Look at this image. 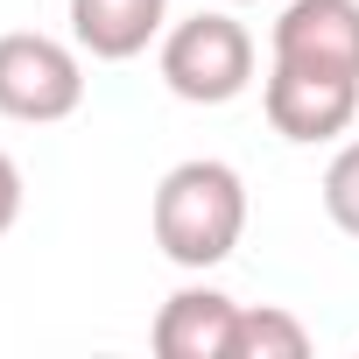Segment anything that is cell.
Masks as SVG:
<instances>
[{
    "mask_svg": "<svg viewBox=\"0 0 359 359\" xmlns=\"http://www.w3.org/2000/svg\"><path fill=\"white\" fill-rule=\"evenodd\" d=\"M233 317H240L233 296H219V289H184V296H169L162 317H155V352H162V359H226Z\"/></svg>",
    "mask_w": 359,
    "mask_h": 359,
    "instance_id": "obj_6",
    "label": "cell"
},
{
    "mask_svg": "<svg viewBox=\"0 0 359 359\" xmlns=\"http://www.w3.org/2000/svg\"><path fill=\"white\" fill-rule=\"evenodd\" d=\"M247 191L226 162H176L155 191V247L176 268H212L240 247Z\"/></svg>",
    "mask_w": 359,
    "mask_h": 359,
    "instance_id": "obj_1",
    "label": "cell"
},
{
    "mask_svg": "<svg viewBox=\"0 0 359 359\" xmlns=\"http://www.w3.org/2000/svg\"><path fill=\"white\" fill-rule=\"evenodd\" d=\"M324 212L359 240V141H352V148H338V162L324 169Z\"/></svg>",
    "mask_w": 359,
    "mask_h": 359,
    "instance_id": "obj_9",
    "label": "cell"
},
{
    "mask_svg": "<svg viewBox=\"0 0 359 359\" xmlns=\"http://www.w3.org/2000/svg\"><path fill=\"white\" fill-rule=\"evenodd\" d=\"M15 212H22V169H15L8 155H0V233L15 226Z\"/></svg>",
    "mask_w": 359,
    "mask_h": 359,
    "instance_id": "obj_10",
    "label": "cell"
},
{
    "mask_svg": "<svg viewBox=\"0 0 359 359\" xmlns=\"http://www.w3.org/2000/svg\"><path fill=\"white\" fill-rule=\"evenodd\" d=\"M162 78H169L176 99H191V106H226L254 78V36L233 15H191V22H176L169 43H162Z\"/></svg>",
    "mask_w": 359,
    "mask_h": 359,
    "instance_id": "obj_2",
    "label": "cell"
},
{
    "mask_svg": "<svg viewBox=\"0 0 359 359\" xmlns=\"http://www.w3.org/2000/svg\"><path fill=\"white\" fill-rule=\"evenodd\" d=\"M162 8L169 0H71V29L92 57L120 64V57L148 50V36L162 29Z\"/></svg>",
    "mask_w": 359,
    "mask_h": 359,
    "instance_id": "obj_7",
    "label": "cell"
},
{
    "mask_svg": "<svg viewBox=\"0 0 359 359\" xmlns=\"http://www.w3.org/2000/svg\"><path fill=\"white\" fill-rule=\"evenodd\" d=\"M303 352H310V331L289 310H240L233 317L226 359H303Z\"/></svg>",
    "mask_w": 359,
    "mask_h": 359,
    "instance_id": "obj_8",
    "label": "cell"
},
{
    "mask_svg": "<svg viewBox=\"0 0 359 359\" xmlns=\"http://www.w3.org/2000/svg\"><path fill=\"white\" fill-rule=\"evenodd\" d=\"M85 99V78H78V57L57 43V36H36V29H15L0 36V113L8 120H64L78 113Z\"/></svg>",
    "mask_w": 359,
    "mask_h": 359,
    "instance_id": "obj_3",
    "label": "cell"
},
{
    "mask_svg": "<svg viewBox=\"0 0 359 359\" xmlns=\"http://www.w3.org/2000/svg\"><path fill=\"white\" fill-rule=\"evenodd\" d=\"M275 64L359 78V0H296L275 22Z\"/></svg>",
    "mask_w": 359,
    "mask_h": 359,
    "instance_id": "obj_5",
    "label": "cell"
},
{
    "mask_svg": "<svg viewBox=\"0 0 359 359\" xmlns=\"http://www.w3.org/2000/svg\"><path fill=\"white\" fill-rule=\"evenodd\" d=\"M359 113V78L345 71H310V64H275L268 78V120L289 141H331Z\"/></svg>",
    "mask_w": 359,
    "mask_h": 359,
    "instance_id": "obj_4",
    "label": "cell"
}]
</instances>
